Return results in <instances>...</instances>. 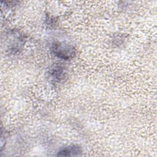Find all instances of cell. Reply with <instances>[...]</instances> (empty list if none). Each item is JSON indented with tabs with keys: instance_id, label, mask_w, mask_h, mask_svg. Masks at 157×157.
<instances>
[{
	"instance_id": "7a4b0ae2",
	"label": "cell",
	"mask_w": 157,
	"mask_h": 157,
	"mask_svg": "<svg viewBox=\"0 0 157 157\" xmlns=\"http://www.w3.org/2000/svg\"><path fill=\"white\" fill-rule=\"evenodd\" d=\"M81 152V149L78 146H73L69 148H65L61 150L58 154L59 156H71L78 155Z\"/></svg>"
},
{
	"instance_id": "6da1fadb",
	"label": "cell",
	"mask_w": 157,
	"mask_h": 157,
	"mask_svg": "<svg viewBox=\"0 0 157 157\" xmlns=\"http://www.w3.org/2000/svg\"><path fill=\"white\" fill-rule=\"evenodd\" d=\"M53 53L57 55L58 57L68 59L71 57L75 53L74 48L72 46L70 45H65L63 44H61L58 43L57 44H55L52 48Z\"/></svg>"
}]
</instances>
